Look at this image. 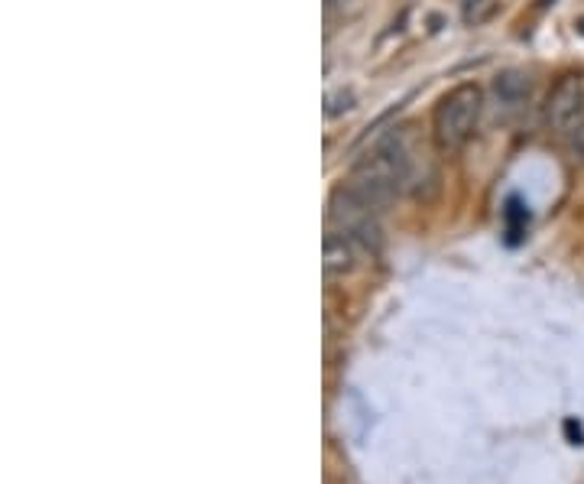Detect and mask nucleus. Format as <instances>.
I'll list each match as a JSON object with an SVG mask.
<instances>
[{
  "instance_id": "obj_5",
  "label": "nucleus",
  "mask_w": 584,
  "mask_h": 484,
  "mask_svg": "<svg viewBox=\"0 0 584 484\" xmlns=\"http://www.w3.org/2000/svg\"><path fill=\"white\" fill-rule=\"evenodd\" d=\"M367 247L364 244H357L351 234H344V231H328L325 234V244H321V267H325V277H348V274H354L357 270V264H361V254H364Z\"/></svg>"
},
{
  "instance_id": "obj_4",
  "label": "nucleus",
  "mask_w": 584,
  "mask_h": 484,
  "mask_svg": "<svg viewBox=\"0 0 584 484\" xmlns=\"http://www.w3.org/2000/svg\"><path fill=\"white\" fill-rule=\"evenodd\" d=\"M546 124L562 134V137H575L584 128V75L579 72H565L556 88L549 92L546 101Z\"/></svg>"
},
{
  "instance_id": "obj_2",
  "label": "nucleus",
  "mask_w": 584,
  "mask_h": 484,
  "mask_svg": "<svg viewBox=\"0 0 584 484\" xmlns=\"http://www.w3.org/2000/svg\"><path fill=\"white\" fill-rule=\"evenodd\" d=\"M484 111V92L474 82L454 85L448 95H441L433 111V141H436L438 154H458L467 147V141L477 131Z\"/></svg>"
},
{
  "instance_id": "obj_6",
  "label": "nucleus",
  "mask_w": 584,
  "mask_h": 484,
  "mask_svg": "<svg viewBox=\"0 0 584 484\" xmlns=\"http://www.w3.org/2000/svg\"><path fill=\"white\" fill-rule=\"evenodd\" d=\"M497 98L507 105V108H520L526 98H530V78L523 72H503L497 78Z\"/></svg>"
},
{
  "instance_id": "obj_1",
  "label": "nucleus",
  "mask_w": 584,
  "mask_h": 484,
  "mask_svg": "<svg viewBox=\"0 0 584 484\" xmlns=\"http://www.w3.org/2000/svg\"><path fill=\"white\" fill-rule=\"evenodd\" d=\"M413 179V157L400 134L384 137L364 160L351 169L348 189L361 195L374 211H384Z\"/></svg>"
},
{
  "instance_id": "obj_3",
  "label": "nucleus",
  "mask_w": 584,
  "mask_h": 484,
  "mask_svg": "<svg viewBox=\"0 0 584 484\" xmlns=\"http://www.w3.org/2000/svg\"><path fill=\"white\" fill-rule=\"evenodd\" d=\"M331 225H334V231H344V234H351L357 244H364L367 251L370 247H377L380 244V225H377V215L380 211H374L361 195H354L348 185H341V189H334L331 192Z\"/></svg>"
}]
</instances>
